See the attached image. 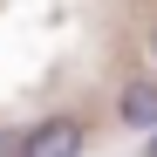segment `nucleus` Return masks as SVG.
<instances>
[{"mask_svg": "<svg viewBox=\"0 0 157 157\" xmlns=\"http://www.w3.org/2000/svg\"><path fill=\"white\" fill-rule=\"evenodd\" d=\"M0 157H21V137H0Z\"/></svg>", "mask_w": 157, "mask_h": 157, "instance_id": "obj_3", "label": "nucleus"}, {"mask_svg": "<svg viewBox=\"0 0 157 157\" xmlns=\"http://www.w3.org/2000/svg\"><path fill=\"white\" fill-rule=\"evenodd\" d=\"M150 62H157V28H150Z\"/></svg>", "mask_w": 157, "mask_h": 157, "instance_id": "obj_5", "label": "nucleus"}, {"mask_svg": "<svg viewBox=\"0 0 157 157\" xmlns=\"http://www.w3.org/2000/svg\"><path fill=\"white\" fill-rule=\"evenodd\" d=\"M144 157H157V130H150V144H144Z\"/></svg>", "mask_w": 157, "mask_h": 157, "instance_id": "obj_4", "label": "nucleus"}, {"mask_svg": "<svg viewBox=\"0 0 157 157\" xmlns=\"http://www.w3.org/2000/svg\"><path fill=\"white\" fill-rule=\"evenodd\" d=\"M82 144H89V130L75 116H48L21 137V157H82Z\"/></svg>", "mask_w": 157, "mask_h": 157, "instance_id": "obj_1", "label": "nucleus"}, {"mask_svg": "<svg viewBox=\"0 0 157 157\" xmlns=\"http://www.w3.org/2000/svg\"><path fill=\"white\" fill-rule=\"evenodd\" d=\"M116 116H123L130 130L150 137V130H157V82H130V89L116 96Z\"/></svg>", "mask_w": 157, "mask_h": 157, "instance_id": "obj_2", "label": "nucleus"}]
</instances>
